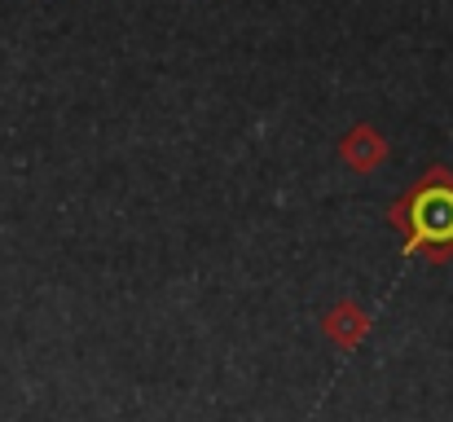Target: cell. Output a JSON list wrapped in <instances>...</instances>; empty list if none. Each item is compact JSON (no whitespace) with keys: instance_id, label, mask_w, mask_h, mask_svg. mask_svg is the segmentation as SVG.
I'll return each mask as SVG.
<instances>
[{"instance_id":"obj_1","label":"cell","mask_w":453,"mask_h":422,"mask_svg":"<svg viewBox=\"0 0 453 422\" xmlns=\"http://www.w3.org/2000/svg\"><path fill=\"white\" fill-rule=\"evenodd\" d=\"M410 247H436V260L453 251V176L432 172L410 198Z\"/></svg>"},{"instance_id":"obj_3","label":"cell","mask_w":453,"mask_h":422,"mask_svg":"<svg viewBox=\"0 0 453 422\" xmlns=\"http://www.w3.org/2000/svg\"><path fill=\"white\" fill-rule=\"evenodd\" d=\"M365 330H370V317H365L357 303H339V308H330V317H326V334H330L339 348H357Z\"/></svg>"},{"instance_id":"obj_2","label":"cell","mask_w":453,"mask_h":422,"mask_svg":"<svg viewBox=\"0 0 453 422\" xmlns=\"http://www.w3.org/2000/svg\"><path fill=\"white\" fill-rule=\"evenodd\" d=\"M339 154L348 158V167H357V172H374V167L388 158V141L379 137L370 124H361V128H352L348 137L339 141Z\"/></svg>"}]
</instances>
